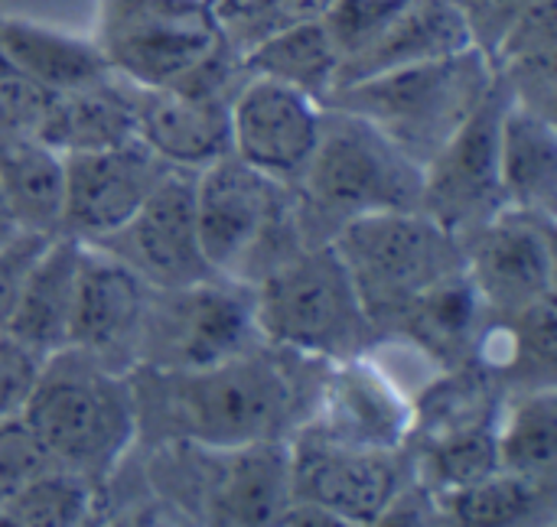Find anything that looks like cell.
<instances>
[{
	"label": "cell",
	"mask_w": 557,
	"mask_h": 527,
	"mask_svg": "<svg viewBox=\"0 0 557 527\" xmlns=\"http://www.w3.org/2000/svg\"><path fill=\"white\" fill-rule=\"evenodd\" d=\"M304 359L268 342L193 372L131 368L137 440L232 450L287 440L310 414Z\"/></svg>",
	"instance_id": "obj_1"
},
{
	"label": "cell",
	"mask_w": 557,
	"mask_h": 527,
	"mask_svg": "<svg viewBox=\"0 0 557 527\" xmlns=\"http://www.w3.org/2000/svg\"><path fill=\"white\" fill-rule=\"evenodd\" d=\"M52 466L104 489L137 443V401L131 372H117L82 349L52 352L23 407Z\"/></svg>",
	"instance_id": "obj_2"
},
{
	"label": "cell",
	"mask_w": 557,
	"mask_h": 527,
	"mask_svg": "<svg viewBox=\"0 0 557 527\" xmlns=\"http://www.w3.org/2000/svg\"><path fill=\"white\" fill-rule=\"evenodd\" d=\"M294 192L300 228L310 244H320L359 215L421 209L424 166L366 117L323 108L317 150Z\"/></svg>",
	"instance_id": "obj_3"
},
{
	"label": "cell",
	"mask_w": 557,
	"mask_h": 527,
	"mask_svg": "<svg viewBox=\"0 0 557 527\" xmlns=\"http://www.w3.org/2000/svg\"><path fill=\"white\" fill-rule=\"evenodd\" d=\"M251 297L258 332L274 349L346 362L379 346V329L330 241L297 248L251 287Z\"/></svg>",
	"instance_id": "obj_4"
},
{
	"label": "cell",
	"mask_w": 557,
	"mask_h": 527,
	"mask_svg": "<svg viewBox=\"0 0 557 527\" xmlns=\"http://www.w3.org/2000/svg\"><path fill=\"white\" fill-rule=\"evenodd\" d=\"M493 81V62L470 46L447 59L336 85L323 98V108L366 117L414 163L428 166V160L480 108Z\"/></svg>",
	"instance_id": "obj_5"
},
{
	"label": "cell",
	"mask_w": 557,
	"mask_h": 527,
	"mask_svg": "<svg viewBox=\"0 0 557 527\" xmlns=\"http://www.w3.org/2000/svg\"><path fill=\"white\" fill-rule=\"evenodd\" d=\"M196 231L209 267L245 287L310 244L294 186L264 176L235 153L196 173Z\"/></svg>",
	"instance_id": "obj_6"
},
{
	"label": "cell",
	"mask_w": 557,
	"mask_h": 527,
	"mask_svg": "<svg viewBox=\"0 0 557 527\" xmlns=\"http://www.w3.org/2000/svg\"><path fill=\"white\" fill-rule=\"evenodd\" d=\"M157 495L202 525H277L290 502V443L264 440L232 450L157 443L147 463Z\"/></svg>",
	"instance_id": "obj_7"
},
{
	"label": "cell",
	"mask_w": 557,
	"mask_h": 527,
	"mask_svg": "<svg viewBox=\"0 0 557 527\" xmlns=\"http://www.w3.org/2000/svg\"><path fill=\"white\" fill-rule=\"evenodd\" d=\"M330 244L343 258L379 339L418 293L463 267L460 238L421 209L359 215L339 225Z\"/></svg>",
	"instance_id": "obj_8"
},
{
	"label": "cell",
	"mask_w": 557,
	"mask_h": 527,
	"mask_svg": "<svg viewBox=\"0 0 557 527\" xmlns=\"http://www.w3.org/2000/svg\"><path fill=\"white\" fill-rule=\"evenodd\" d=\"M95 42L114 75L140 88H180L228 52L212 0H98Z\"/></svg>",
	"instance_id": "obj_9"
},
{
	"label": "cell",
	"mask_w": 557,
	"mask_h": 527,
	"mask_svg": "<svg viewBox=\"0 0 557 527\" xmlns=\"http://www.w3.org/2000/svg\"><path fill=\"white\" fill-rule=\"evenodd\" d=\"M251 287L209 277L189 287L147 290L134 368L193 372L261 346Z\"/></svg>",
	"instance_id": "obj_10"
},
{
	"label": "cell",
	"mask_w": 557,
	"mask_h": 527,
	"mask_svg": "<svg viewBox=\"0 0 557 527\" xmlns=\"http://www.w3.org/2000/svg\"><path fill=\"white\" fill-rule=\"evenodd\" d=\"M290 499L310 502L339 525H379L395 492L411 479L405 450H369L297 427L290 437Z\"/></svg>",
	"instance_id": "obj_11"
},
{
	"label": "cell",
	"mask_w": 557,
	"mask_h": 527,
	"mask_svg": "<svg viewBox=\"0 0 557 527\" xmlns=\"http://www.w3.org/2000/svg\"><path fill=\"white\" fill-rule=\"evenodd\" d=\"M88 244L127 264L153 290H173L219 277L199 244L196 173L189 170L173 166L121 228Z\"/></svg>",
	"instance_id": "obj_12"
},
{
	"label": "cell",
	"mask_w": 557,
	"mask_h": 527,
	"mask_svg": "<svg viewBox=\"0 0 557 527\" xmlns=\"http://www.w3.org/2000/svg\"><path fill=\"white\" fill-rule=\"evenodd\" d=\"M506 108L509 95L496 78L480 108L424 166L421 212L457 238L506 209L499 186V124Z\"/></svg>",
	"instance_id": "obj_13"
},
{
	"label": "cell",
	"mask_w": 557,
	"mask_h": 527,
	"mask_svg": "<svg viewBox=\"0 0 557 527\" xmlns=\"http://www.w3.org/2000/svg\"><path fill=\"white\" fill-rule=\"evenodd\" d=\"M555 222L522 209H503L460 235L463 271L490 313H519L555 300Z\"/></svg>",
	"instance_id": "obj_14"
},
{
	"label": "cell",
	"mask_w": 557,
	"mask_h": 527,
	"mask_svg": "<svg viewBox=\"0 0 557 527\" xmlns=\"http://www.w3.org/2000/svg\"><path fill=\"white\" fill-rule=\"evenodd\" d=\"M232 153L271 179L297 183L317 150L323 127V104L307 91L245 75L228 98Z\"/></svg>",
	"instance_id": "obj_15"
},
{
	"label": "cell",
	"mask_w": 557,
	"mask_h": 527,
	"mask_svg": "<svg viewBox=\"0 0 557 527\" xmlns=\"http://www.w3.org/2000/svg\"><path fill=\"white\" fill-rule=\"evenodd\" d=\"M414 407L369 355L326 362L304 430L369 450H405Z\"/></svg>",
	"instance_id": "obj_16"
},
{
	"label": "cell",
	"mask_w": 557,
	"mask_h": 527,
	"mask_svg": "<svg viewBox=\"0 0 557 527\" xmlns=\"http://www.w3.org/2000/svg\"><path fill=\"white\" fill-rule=\"evenodd\" d=\"M65 156V212L62 235L95 241L121 228L137 205L153 192V186L173 170L166 166L140 137L91 153Z\"/></svg>",
	"instance_id": "obj_17"
},
{
	"label": "cell",
	"mask_w": 557,
	"mask_h": 527,
	"mask_svg": "<svg viewBox=\"0 0 557 527\" xmlns=\"http://www.w3.org/2000/svg\"><path fill=\"white\" fill-rule=\"evenodd\" d=\"M147 290L150 287L127 264L82 241L69 313V346L88 352L91 359L117 372H131Z\"/></svg>",
	"instance_id": "obj_18"
},
{
	"label": "cell",
	"mask_w": 557,
	"mask_h": 527,
	"mask_svg": "<svg viewBox=\"0 0 557 527\" xmlns=\"http://www.w3.org/2000/svg\"><path fill=\"white\" fill-rule=\"evenodd\" d=\"M232 95H199L180 88H140L137 101V137L176 170L199 173L219 156L232 153Z\"/></svg>",
	"instance_id": "obj_19"
},
{
	"label": "cell",
	"mask_w": 557,
	"mask_h": 527,
	"mask_svg": "<svg viewBox=\"0 0 557 527\" xmlns=\"http://www.w3.org/2000/svg\"><path fill=\"white\" fill-rule=\"evenodd\" d=\"M486 319L490 306L480 297L470 274L460 267L457 274L418 293L395 316L385 336L405 339L418 355L434 362L441 372H454L473 362Z\"/></svg>",
	"instance_id": "obj_20"
},
{
	"label": "cell",
	"mask_w": 557,
	"mask_h": 527,
	"mask_svg": "<svg viewBox=\"0 0 557 527\" xmlns=\"http://www.w3.org/2000/svg\"><path fill=\"white\" fill-rule=\"evenodd\" d=\"M470 46H473L470 29L450 0H408L359 52L339 62L336 85L372 78L392 68L447 59Z\"/></svg>",
	"instance_id": "obj_21"
},
{
	"label": "cell",
	"mask_w": 557,
	"mask_h": 527,
	"mask_svg": "<svg viewBox=\"0 0 557 527\" xmlns=\"http://www.w3.org/2000/svg\"><path fill=\"white\" fill-rule=\"evenodd\" d=\"M33 134L59 153H91L137 140L134 81L111 72L85 88L52 95Z\"/></svg>",
	"instance_id": "obj_22"
},
{
	"label": "cell",
	"mask_w": 557,
	"mask_h": 527,
	"mask_svg": "<svg viewBox=\"0 0 557 527\" xmlns=\"http://www.w3.org/2000/svg\"><path fill=\"white\" fill-rule=\"evenodd\" d=\"M78 258L82 241L75 235H52L23 280L7 332L33 349L39 359H49L52 352L69 346V313Z\"/></svg>",
	"instance_id": "obj_23"
},
{
	"label": "cell",
	"mask_w": 557,
	"mask_h": 527,
	"mask_svg": "<svg viewBox=\"0 0 557 527\" xmlns=\"http://www.w3.org/2000/svg\"><path fill=\"white\" fill-rule=\"evenodd\" d=\"M499 186L506 209L557 218V121L509 101L499 124Z\"/></svg>",
	"instance_id": "obj_24"
},
{
	"label": "cell",
	"mask_w": 557,
	"mask_h": 527,
	"mask_svg": "<svg viewBox=\"0 0 557 527\" xmlns=\"http://www.w3.org/2000/svg\"><path fill=\"white\" fill-rule=\"evenodd\" d=\"M0 189L20 231L62 235L65 156L26 130H0Z\"/></svg>",
	"instance_id": "obj_25"
},
{
	"label": "cell",
	"mask_w": 557,
	"mask_h": 527,
	"mask_svg": "<svg viewBox=\"0 0 557 527\" xmlns=\"http://www.w3.org/2000/svg\"><path fill=\"white\" fill-rule=\"evenodd\" d=\"M0 49L49 95L75 91L111 75V65L104 62L95 39L62 33L26 16L0 13Z\"/></svg>",
	"instance_id": "obj_26"
},
{
	"label": "cell",
	"mask_w": 557,
	"mask_h": 527,
	"mask_svg": "<svg viewBox=\"0 0 557 527\" xmlns=\"http://www.w3.org/2000/svg\"><path fill=\"white\" fill-rule=\"evenodd\" d=\"M493 434L499 473L557 492V385L506 391Z\"/></svg>",
	"instance_id": "obj_27"
},
{
	"label": "cell",
	"mask_w": 557,
	"mask_h": 527,
	"mask_svg": "<svg viewBox=\"0 0 557 527\" xmlns=\"http://www.w3.org/2000/svg\"><path fill=\"white\" fill-rule=\"evenodd\" d=\"M339 62H343L339 49L320 16V20L287 26V29L271 33L268 39L255 42L242 55V72L294 85L323 104V98L336 85Z\"/></svg>",
	"instance_id": "obj_28"
},
{
	"label": "cell",
	"mask_w": 557,
	"mask_h": 527,
	"mask_svg": "<svg viewBox=\"0 0 557 527\" xmlns=\"http://www.w3.org/2000/svg\"><path fill=\"white\" fill-rule=\"evenodd\" d=\"M555 495L557 492L539 489L519 476L496 469L483 482L437 499V509H441V522H447V525L516 527L552 522Z\"/></svg>",
	"instance_id": "obj_29"
},
{
	"label": "cell",
	"mask_w": 557,
	"mask_h": 527,
	"mask_svg": "<svg viewBox=\"0 0 557 527\" xmlns=\"http://www.w3.org/2000/svg\"><path fill=\"white\" fill-rule=\"evenodd\" d=\"M405 453L411 460L414 479L434 499L470 489L499 469L493 424L454 430V434H444L434 440H421V443L405 447Z\"/></svg>",
	"instance_id": "obj_30"
},
{
	"label": "cell",
	"mask_w": 557,
	"mask_h": 527,
	"mask_svg": "<svg viewBox=\"0 0 557 527\" xmlns=\"http://www.w3.org/2000/svg\"><path fill=\"white\" fill-rule=\"evenodd\" d=\"M101 489L88 479L49 466L0 502V525L75 527L98 518Z\"/></svg>",
	"instance_id": "obj_31"
},
{
	"label": "cell",
	"mask_w": 557,
	"mask_h": 527,
	"mask_svg": "<svg viewBox=\"0 0 557 527\" xmlns=\"http://www.w3.org/2000/svg\"><path fill=\"white\" fill-rule=\"evenodd\" d=\"M333 0H235L219 3L215 20L225 36V42L238 52V59L271 33H281L287 26L320 20Z\"/></svg>",
	"instance_id": "obj_32"
},
{
	"label": "cell",
	"mask_w": 557,
	"mask_h": 527,
	"mask_svg": "<svg viewBox=\"0 0 557 527\" xmlns=\"http://www.w3.org/2000/svg\"><path fill=\"white\" fill-rule=\"evenodd\" d=\"M408 0H333L323 23L339 49V59L359 52Z\"/></svg>",
	"instance_id": "obj_33"
},
{
	"label": "cell",
	"mask_w": 557,
	"mask_h": 527,
	"mask_svg": "<svg viewBox=\"0 0 557 527\" xmlns=\"http://www.w3.org/2000/svg\"><path fill=\"white\" fill-rule=\"evenodd\" d=\"M52 466L49 453L39 447L23 417L0 421V502L13 495L23 482Z\"/></svg>",
	"instance_id": "obj_34"
},
{
	"label": "cell",
	"mask_w": 557,
	"mask_h": 527,
	"mask_svg": "<svg viewBox=\"0 0 557 527\" xmlns=\"http://www.w3.org/2000/svg\"><path fill=\"white\" fill-rule=\"evenodd\" d=\"M52 95L39 88L29 75H23L10 55L0 49V130H26L33 134L42 121Z\"/></svg>",
	"instance_id": "obj_35"
},
{
	"label": "cell",
	"mask_w": 557,
	"mask_h": 527,
	"mask_svg": "<svg viewBox=\"0 0 557 527\" xmlns=\"http://www.w3.org/2000/svg\"><path fill=\"white\" fill-rule=\"evenodd\" d=\"M42 362L46 359H39L33 349H26L7 329L0 332V421H13L23 414V407L36 388Z\"/></svg>",
	"instance_id": "obj_36"
},
{
	"label": "cell",
	"mask_w": 557,
	"mask_h": 527,
	"mask_svg": "<svg viewBox=\"0 0 557 527\" xmlns=\"http://www.w3.org/2000/svg\"><path fill=\"white\" fill-rule=\"evenodd\" d=\"M467 29H470V39L473 46L490 59L493 49L499 46V39L509 33V26L535 3V0H450Z\"/></svg>",
	"instance_id": "obj_37"
},
{
	"label": "cell",
	"mask_w": 557,
	"mask_h": 527,
	"mask_svg": "<svg viewBox=\"0 0 557 527\" xmlns=\"http://www.w3.org/2000/svg\"><path fill=\"white\" fill-rule=\"evenodd\" d=\"M52 235H39V231H20L3 251H0V332L7 329L13 310H16V300H20V290H23V280L33 267V261L39 258V251L49 244Z\"/></svg>",
	"instance_id": "obj_38"
},
{
	"label": "cell",
	"mask_w": 557,
	"mask_h": 527,
	"mask_svg": "<svg viewBox=\"0 0 557 527\" xmlns=\"http://www.w3.org/2000/svg\"><path fill=\"white\" fill-rule=\"evenodd\" d=\"M16 235H20V225H16V218H13V212H10V205H7V199H3V189H0V251H3Z\"/></svg>",
	"instance_id": "obj_39"
},
{
	"label": "cell",
	"mask_w": 557,
	"mask_h": 527,
	"mask_svg": "<svg viewBox=\"0 0 557 527\" xmlns=\"http://www.w3.org/2000/svg\"><path fill=\"white\" fill-rule=\"evenodd\" d=\"M219 3H235V0H212V7H219Z\"/></svg>",
	"instance_id": "obj_40"
}]
</instances>
